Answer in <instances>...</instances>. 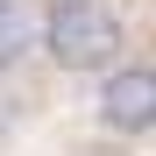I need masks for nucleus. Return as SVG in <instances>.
<instances>
[{"mask_svg":"<svg viewBox=\"0 0 156 156\" xmlns=\"http://www.w3.org/2000/svg\"><path fill=\"white\" fill-rule=\"evenodd\" d=\"M99 121L114 135H149L156 128V64H107V78H99Z\"/></svg>","mask_w":156,"mask_h":156,"instance_id":"obj_2","label":"nucleus"},{"mask_svg":"<svg viewBox=\"0 0 156 156\" xmlns=\"http://www.w3.org/2000/svg\"><path fill=\"white\" fill-rule=\"evenodd\" d=\"M36 36H43V14L29 7V0H0V71H14L21 57H29Z\"/></svg>","mask_w":156,"mask_h":156,"instance_id":"obj_3","label":"nucleus"},{"mask_svg":"<svg viewBox=\"0 0 156 156\" xmlns=\"http://www.w3.org/2000/svg\"><path fill=\"white\" fill-rule=\"evenodd\" d=\"M43 43L64 71H107L121 57V14L107 0H57L43 14Z\"/></svg>","mask_w":156,"mask_h":156,"instance_id":"obj_1","label":"nucleus"}]
</instances>
